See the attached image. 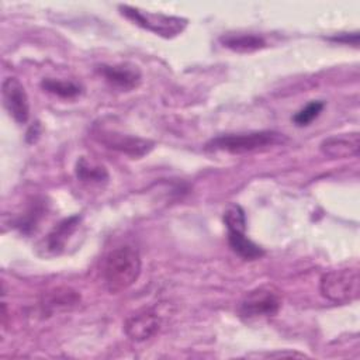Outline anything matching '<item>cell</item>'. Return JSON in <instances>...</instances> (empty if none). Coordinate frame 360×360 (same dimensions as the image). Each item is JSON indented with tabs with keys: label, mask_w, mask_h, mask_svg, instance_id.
<instances>
[{
	"label": "cell",
	"mask_w": 360,
	"mask_h": 360,
	"mask_svg": "<svg viewBox=\"0 0 360 360\" xmlns=\"http://www.w3.org/2000/svg\"><path fill=\"white\" fill-rule=\"evenodd\" d=\"M139 252L129 245L118 246L107 253L103 262V278L111 294L128 290L141 274Z\"/></svg>",
	"instance_id": "1"
},
{
	"label": "cell",
	"mask_w": 360,
	"mask_h": 360,
	"mask_svg": "<svg viewBox=\"0 0 360 360\" xmlns=\"http://www.w3.org/2000/svg\"><path fill=\"white\" fill-rule=\"evenodd\" d=\"M285 141L284 134L276 131H252L238 134H224L212 138L205 148L208 150H221L231 155H242L273 146Z\"/></svg>",
	"instance_id": "2"
},
{
	"label": "cell",
	"mask_w": 360,
	"mask_h": 360,
	"mask_svg": "<svg viewBox=\"0 0 360 360\" xmlns=\"http://www.w3.org/2000/svg\"><path fill=\"white\" fill-rule=\"evenodd\" d=\"M118 10L121 15L129 20L132 24L166 39H172L180 35L188 24V20L183 17L167 15L163 13H152L127 4H120Z\"/></svg>",
	"instance_id": "3"
},
{
	"label": "cell",
	"mask_w": 360,
	"mask_h": 360,
	"mask_svg": "<svg viewBox=\"0 0 360 360\" xmlns=\"http://www.w3.org/2000/svg\"><path fill=\"white\" fill-rule=\"evenodd\" d=\"M224 224L228 229L229 248L243 260H256L264 250L246 236V215L239 204H231L224 211Z\"/></svg>",
	"instance_id": "4"
},
{
	"label": "cell",
	"mask_w": 360,
	"mask_h": 360,
	"mask_svg": "<svg viewBox=\"0 0 360 360\" xmlns=\"http://www.w3.org/2000/svg\"><path fill=\"white\" fill-rule=\"evenodd\" d=\"M321 294L336 304H349L359 297L360 276L356 267L326 271L319 281Z\"/></svg>",
	"instance_id": "5"
},
{
	"label": "cell",
	"mask_w": 360,
	"mask_h": 360,
	"mask_svg": "<svg viewBox=\"0 0 360 360\" xmlns=\"http://www.w3.org/2000/svg\"><path fill=\"white\" fill-rule=\"evenodd\" d=\"M281 308V295L271 285H260L249 292L240 301L239 315L245 321L271 318Z\"/></svg>",
	"instance_id": "6"
},
{
	"label": "cell",
	"mask_w": 360,
	"mask_h": 360,
	"mask_svg": "<svg viewBox=\"0 0 360 360\" xmlns=\"http://www.w3.org/2000/svg\"><path fill=\"white\" fill-rule=\"evenodd\" d=\"M93 134H94V138L100 143H103L105 148L125 153L134 159H139L148 155L155 146V142L150 139H145V138H139L135 135H128V134H122L111 129L100 128V129H96Z\"/></svg>",
	"instance_id": "7"
},
{
	"label": "cell",
	"mask_w": 360,
	"mask_h": 360,
	"mask_svg": "<svg viewBox=\"0 0 360 360\" xmlns=\"http://www.w3.org/2000/svg\"><path fill=\"white\" fill-rule=\"evenodd\" d=\"M3 105L17 124H25L30 117V103L25 87L17 77H6L1 83Z\"/></svg>",
	"instance_id": "8"
},
{
	"label": "cell",
	"mask_w": 360,
	"mask_h": 360,
	"mask_svg": "<svg viewBox=\"0 0 360 360\" xmlns=\"http://www.w3.org/2000/svg\"><path fill=\"white\" fill-rule=\"evenodd\" d=\"M162 326V316L155 308H143L129 315L124 322L125 335L134 342H145L155 336Z\"/></svg>",
	"instance_id": "9"
},
{
	"label": "cell",
	"mask_w": 360,
	"mask_h": 360,
	"mask_svg": "<svg viewBox=\"0 0 360 360\" xmlns=\"http://www.w3.org/2000/svg\"><path fill=\"white\" fill-rule=\"evenodd\" d=\"M98 72L112 87L121 91H131L141 83V72L132 65H101Z\"/></svg>",
	"instance_id": "10"
},
{
	"label": "cell",
	"mask_w": 360,
	"mask_h": 360,
	"mask_svg": "<svg viewBox=\"0 0 360 360\" xmlns=\"http://www.w3.org/2000/svg\"><path fill=\"white\" fill-rule=\"evenodd\" d=\"M359 149H360L359 132L329 136L323 139L321 143L322 153L333 159H346L352 156L356 158L359 156Z\"/></svg>",
	"instance_id": "11"
},
{
	"label": "cell",
	"mask_w": 360,
	"mask_h": 360,
	"mask_svg": "<svg viewBox=\"0 0 360 360\" xmlns=\"http://www.w3.org/2000/svg\"><path fill=\"white\" fill-rule=\"evenodd\" d=\"M219 42L222 46L239 53H249L266 48V41L256 34L228 32L219 37Z\"/></svg>",
	"instance_id": "12"
},
{
	"label": "cell",
	"mask_w": 360,
	"mask_h": 360,
	"mask_svg": "<svg viewBox=\"0 0 360 360\" xmlns=\"http://www.w3.org/2000/svg\"><path fill=\"white\" fill-rule=\"evenodd\" d=\"M80 222V215H72L69 218L62 219L46 236L45 240V248L46 250L52 252V253H60L65 246L68 239L70 238V235L76 231L77 225Z\"/></svg>",
	"instance_id": "13"
},
{
	"label": "cell",
	"mask_w": 360,
	"mask_h": 360,
	"mask_svg": "<svg viewBox=\"0 0 360 360\" xmlns=\"http://www.w3.org/2000/svg\"><path fill=\"white\" fill-rule=\"evenodd\" d=\"M80 301V295L70 288H56L49 291L42 301V307L51 312L55 309H68Z\"/></svg>",
	"instance_id": "14"
},
{
	"label": "cell",
	"mask_w": 360,
	"mask_h": 360,
	"mask_svg": "<svg viewBox=\"0 0 360 360\" xmlns=\"http://www.w3.org/2000/svg\"><path fill=\"white\" fill-rule=\"evenodd\" d=\"M75 173H76V177L80 181L101 183V181H107L108 180L107 169L104 166H101V165H94V163L89 162L84 156H82L76 162Z\"/></svg>",
	"instance_id": "15"
},
{
	"label": "cell",
	"mask_w": 360,
	"mask_h": 360,
	"mask_svg": "<svg viewBox=\"0 0 360 360\" xmlns=\"http://www.w3.org/2000/svg\"><path fill=\"white\" fill-rule=\"evenodd\" d=\"M41 87L45 91L55 94L58 97H62V98H73L82 93L80 86H77L76 83L66 82V80H56V79H51V77L42 79Z\"/></svg>",
	"instance_id": "16"
},
{
	"label": "cell",
	"mask_w": 360,
	"mask_h": 360,
	"mask_svg": "<svg viewBox=\"0 0 360 360\" xmlns=\"http://www.w3.org/2000/svg\"><path fill=\"white\" fill-rule=\"evenodd\" d=\"M325 107V103L322 100H312L305 107H302L295 115L292 117V122L297 127H307L309 125L315 118L319 117Z\"/></svg>",
	"instance_id": "17"
},
{
	"label": "cell",
	"mask_w": 360,
	"mask_h": 360,
	"mask_svg": "<svg viewBox=\"0 0 360 360\" xmlns=\"http://www.w3.org/2000/svg\"><path fill=\"white\" fill-rule=\"evenodd\" d=\"M329 41H335V42H340V44H350L357 46L359 45V32H343L339 35H332L328 37Z\"/></svg>",
	"instance_id": "18"
},
{
	"label": "cell",
	"mask_w": 360,
	"mask_h": 360,
	"mask_svg": "<svg viewBox=\"0 0 360 360\" xmlns=\"http://www.w3.org/2000/svg\"><path fill=\"white\" fill-rule=\"evenodd\" d=\"M39 132H41V127H39V122H34L28 131H27V135H25V139L28 143H34L38 136H39Z\"/></svg>",
	"instance_id": "19"
}]
</instances>
